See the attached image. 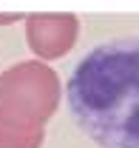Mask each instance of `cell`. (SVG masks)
Segmentation results:
<instances>
[{
    "label": "cell",
    "mask_w": 139,
    "mask_h": 148,
    "mask_svg": "<svg viewBox=\"0 0 139 148\" xmlns=\"http://www.w3.org/2000/svg\"><path fill=\"white\" fill-rule=\"evenodd\" d=\"M46 131H20L0 120V148H43Z\"/></svg>",
    "instance_id": "cell-4"
},
{
    "label": "cell",
    "mask_w": 139,
    "mask_h": 148,
    "mask_svg": "<svg viewBox=\"0 0 139 148\" xmlns=\"http://www.w3.org/2000/svg\"><path fill=\"white\" fill-rule=\"evenodd\" d=\"M63 100L60 74L48 63L20 60L0 74V120L20 131H46Z\"/></svg>",
    "instance_id": "cell-2"
},
{
    "label": "cell",
    "mask_w": 139,
    "mask_h": 148,
    "mask_svg": "<svg viewBox=\"0 0 139 148\" xmlns=\"http://www.w3.org/2000/svg\"><path fill=\"white\" fill-rule=\"evenodd\" d=\"M20 20H26V14H20V12H9V14H0V26H12V23H20Z\"/></svg>",
    "instance_id": "cell-5"
},
{
    "label": "cell",
    "mask_w": 139,
    "mask_h": 148,
    "mask_svg": "<svg viewBox=\"0 0 139 148\" xmlns=\"http://www.w3.org/2000/svg\"><path fill=\"white\" fill-rule=\"evenodd\" d=\"M23 23H26V43L40 63L65 57L80 37V17L74 12H34L26 14Z\"/></svg>",
    "instance_id": "cell-3"
},
{
    "label": "cell",
    "mask_w": 139,
    "mask_h": 148,
    "mask_svg": "<svg viewBox=\"0 0 139 148\" xmlns=\"http://www.w3.org/2000/svg\"><path fill=\"white\" fill-rule=\"evenodd\" d=\"M77 125L102 148H139V40L97 46L68 77Z\"/></svg>",
    "instance_id": "cell-1"
}]
</instances>
